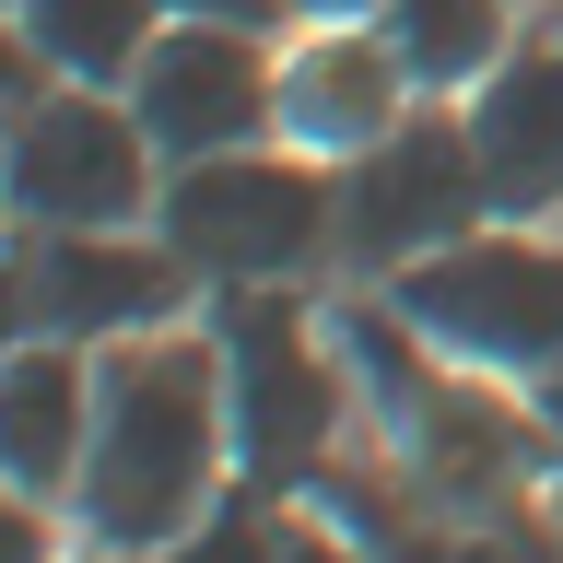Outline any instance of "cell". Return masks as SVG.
<instances>
[{
    "label": "cell",
    "instance_id": "7c38bea8",
    "mask_svg": "<svg viewBox=\"0 0 563 563\" xmlns=\"http://www.w3.org/2000/svg\"><path fill=\"white\" fill-rule=\"evenodd\" d=\"M329 482V505H341L352 528H364V552L376 563H563V540L540 517H482V528H434V493L422 505H399L387 482H341V470H317Z\"/></svg>",
    "mask_w": 563,
    "mask_h": 563
},
{
    "label": "cell",
    "instance_id": "2e32d148",
    "mask_svg": "<svg viewBox=\"0 0 563 563\" xmlns=\"http://www.w3.org/2000/svg\"><path fill=\"white\" fill-rule=\"evenodd\" d=\"M165 12H188V24H246V35H271L282 12H306V0H165Z\"/></svg>",
    "mask_w": 563,
    "mask_h": 563
},
{
    "label": "cell",
    "instance_id": "d6986e66",
    "mask_svg": "<svg viewBox=\"0 0 563 563\" xmlns=\"http://www.w3.org/2000/svg\"><path fill=\"white\" fill-rule=\"evenodd\" d=\"M387 0H306V24H376Z\"/></svg>",
    "mask_w": 563,
    "mask_h": 563
},
{
    "label": "cell",
    "instance_id": "5bb4252c",
    "mask_svg": "<svg viewBox=\"0 0 563 563\" xmlns=\"http://www.w3.org/2000/svg\"><path fill=\"white\" fill-rule=\"evenodd\" d=\"M376 24H387V47H399V70L422 95H482L493 59H505L517 0H387Z\"/></svg>",
    "mask_w": 563,
    "mask_h": 563
},
{
    "label": "cell",
    "instance_id": "ffe728a7",
    "mask_svg": "<svg viewBox=\"0 0 563 563\" xmlns=\"http://www.w3.org/2000/svg\"><path fill=\"white\" fill-rule=\"evenodd\" d=\"M540 434H552V470H563V376L540 387Z\"/></svg>",
    "mask_w": 563,
    "mask_h": 563
},
{
    "label": "cell",
    "instance_id": "7a4b0ae2",
    "mask_svg": "<svg viewBox=\"0 0 563 563\" xmlns=\"http://www.w3.org/2000/svg\"><path fill=\"white\" fill-rule=\"evenodd\" d=\"M153 235L188 258L200 282H306L317 258H341V165H317L306 141L271 153H200V165H165V200H153Z\"/></svg>",
    "mask_w": 563,
    "mask_h": 563
},
{
    "label": "cell",
    "instance_id": "ac0fdd59",
    "mask_svg": "<svg viewBox=\"0 0 563 563\" xmlns=\"http://www.w3.org/2000/svg\"><path fill=\"white\" fill-rule=\"evenodd\" d=\"M282 563H376V552H364V540H341V528H294V540H282Z\"/></svg>",
    "mask_w": 563,
    "mask_h": 563
},
{
    "label": "cell",
    "instance_id": "5b68a950",
    "mask_svg": "<svg viewBox=\"0 0 563 563\" xmlns=\"http://www.w3.org/2000/svg\"><path fill=\"white\" fill-rule=\"evenodd\" d=\"M493 211L482 188V141H470V106L446 118V95H422L376 153H352L341 165V271L364 282H399L411 258L457 246L470 223Z\"/></svg>",
    "mask_w": 563,
    "mask_h": 563
},
{
    "label": "cell",
    "instance_id": "e0dca14e",
    "mask_svg": "<svg viewBox=\"0 0 563 563\" xmlns=\"http://www.w3.org/2000/svg\"><path fill=\"white\" fill-rule=\"evenodd\" d=\"M0 563H47V505H35V493L0 505Z\"/></svg>",
    "mask_w": 563,
    "mask_h": 563
},
{
    "label": "cell",
    "instance_id": "4fadbf2b",
    "mask_svg": "<svg viewBox=\"0 0 563 563\" xmlns=\"http://www.w3.org/2000/svg\"><path fill=\"white\" fill-rule=\"evenodd\" d=\"M12 35H24L59 82H118V95H130L141 47L165 35V0H12Z\"/></svg>",
    "mask_w": 563,
    "mask_h": 563
},
{
    "label": "cell",
    "instance_id": "3957f363",
    "mask_svg": "<svg viewBox=\"0 0 563 563\" xmlns=\"http://www.w3.org/2000/svg\"><path fill=\"white\" fill-rule=\"evenodd\" d=\"M387 306L446 352L457 376L493 387H552L563 376V246L528 223H470L457 246L411 258L387 282Z\"/></svg>",
    "mask_w": 563,
    "mask_h": 563
},
{
    "label": "cell",
    "instance_id": "30bf717a",
    "mask_svg": "<svg viewBox=\"0 0 563 563\" xmlns=\"http://www.w3.org/2000/svg\"><path fill=\"white\" fill-rule=\"evenodd\" d=\"M470 141H482L493 223H528L563 200V35L493 59V82L470 95Z\"/></svg>",
    "mask_w": 563,
    "mask_h": 563
},
{
    "label": "cell",
    "instance_id": "9c48e42d",
    "mask_svg": "<svg viewBox=\"0 0 563 563\" xmlns=\"http://www.w3.org/2000/svg\"><path fill=\"white\" fill-rule=\"evenodd\" d=\"M411 106H422V82L399 70L387 24H317L306 47L282 59V141H306V153H329V165L376 153Z\"/></svg>",
    "mask_w": 563,
    "mask_h": 563
},
{
    "label": "cell",
    "instance_id": "ba28073f",
    "mask_svg": "<svg viewBox=\"0 0 563 563\" xmlns=\"http://www.w3.org/2000/svg\"><path fill=\"white\" fill-rule=\"evenodd\" d=\"M130 106H141V130H153L165 165L246 153V141L282 130V59L246 24H188V12H165V35H153L141 70H130Z\"/></svg>",
    "mask_w": 563,
    "mask_h": 563
},
{
    "label": "cell",
    "instance_id": "8992f818",
    "mask_svg": "<svg viewBox=\"0 0 563 563\" xmlns=\"http://www.w3.org/2000/svg\"><path fill=\"white\" fill-rule=\"evenodd\" d=\"M188 282L200 271L141 223H12V341H141Z\"/></svg>",
    "mask_w": 563,
    "mask_h": 563
},
{
    "label": "cell",
    "instance_id": "44dd1931",
    "mask_svg": "<svg viewBox=\"0 0 563 563\" xmlns=\"http://www.w3.org/2000/svg\"><path fill=\"white\" fill-rule=\"evenodd\" d=\"M95 563H130V552H95Z\"/></svg>",
    "mask_w": 563,
    "mask_h": 563
},
{
    "label": "cell",
    "instance_id": "277c9868",
    "mask_svg": "<svg viewBox=\"0 0 563 563\" xmlns=\"http://www.w3.org/2000/svg\"><path fill=\"white\" fill-rule=\"evenodd\" d=\"M211 341H223V411H235V482L294 493L329 470V434L352 422L341 352H317V317L282 294V282H235L211 306Z\"/></svg>",
    "mask_w": 563,
    "mask_h": 563
},
{
    "label": "cell",
    "instance_id": "9a60e30c",
    "mask_svg": "<svg viewBox=\"0 0 563 563\" xmlns=\"http://www.w3.org/2000/svg\"><path fill=\"white\" fill-rule=\"evenodd\" d=\"M282 540H294V528H282V505H271L258 482H235L200 528H176L153 563H282Z\"/></svg>",
    "mask_w": 563,
    "mask_h": 563
},
{
    "label": "cell",
    "instance_id": "6da1fadb",
    "mask_svg": "<svg viewBox=\"0 0 563 563\" xmlns=\"http://www.w3.org/2000/svg\"><path fill=\"white\" fill-rule=\"evenodd\" d=\"M235 470V411H223V341L211 329H153V341L95 352V457L70 517L106 552H165L176 528H200Z\"/></svg>",
    "mask_w": 563,
    "mask_h": 563
},
{
    "label": "cell",
    "instance_id": "8fae6325",
    "mask_svg": "<svg viewBox=\"0 0 563 563\" xmlns=\"http://www.w3.org/2000/svg\"><path fill=\"white\" fill-rule=\"evenodd\" d=\"M82 457H95V364H82V341H12V364H0V470H12V493L70 505Z\"/></svg>",
    "mask_w": 563,
    "mask_h": 563
},
{
    "label": "cell",
    "instance_id": "52a82bcc",
    "mask_svg": "<svg viewBox=\"0 0 563 563\" xmlns=\"http://www.w3.org/2000/svg\"><path fill=\"white\" fill-rule=\"evenodd\" d=\"M165 200V153L118 82H47L12 118V223H141Z\"/></svg>",
    "mask_w": 563,
    "mask_h": 563
}]
</instances>
